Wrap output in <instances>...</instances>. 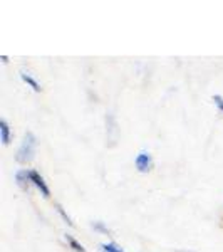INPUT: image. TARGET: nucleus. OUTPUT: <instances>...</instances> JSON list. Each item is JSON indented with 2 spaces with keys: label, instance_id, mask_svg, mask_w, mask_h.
<instances>
[{
  "label": "nucleus",
  "instance_id": "f03ea898",
  "mask_svg": "<svg viewBox=\"0 0 223 252\" xmlns=\"http://www.w3.org/2000/svg\"><path fill=\"white\" fill-rule=\"evenodd\" d=\"M135 165L139 173H148V172H151V168H153V158L148 152H141V153H138Z\"/></svg>",
  "mask_w": 223,
  "mask_h": 252
},
{
  "label": "nucleus",
  "instance_id": "9b49d317",
  "mask_svg": "<svg viewBox=\"0 0 223 252\" xmlns=\"http://www.w3.org/2000/svg\"><path fill=\"white\" fill-rule=\"evenodd\" d=\"M213 103L217 104V108L223 113V97H222L220 94H215V96H213Z\"/></svg>",
  "mask_w": 223,
  "mask_h": 252
},
{
  "label": "nucleus",
  "instance_id": "9d476101",
  "mask_svg": "<svg viewBox=\"0 0 223 252\" xmlns=\"http://www.w3.org/2000/svg\"><path fill=\"white\" fill-rule=\"evenodd\" d=\"M56 207H57V210H59V214H60V215H62V219H64V220H66V222H67V225H71V227H74V223H72V222H71V219H69V215H67L66 212H64V209H62V207H60L59 204H57V205H56Z\"/></svg>",
  "mask_w": 223,
  "mask_h": 252
},
{
  "label": "nucleus",
  "instance_id": "423d86ee",
  "mask_svg": "<svg viewBox=\"0 0 223 252\" xmlns=\"http://www.w3.org/2000/svg\"><path fill=\"white\" fill-rule=\"evenodd\" d=\"M20 78H22V81H24V83H26V84H29V86L32 88V89H34V91L35 93H40V91H42V88H40V84L37 83V81H35L34 78H32V76L29 74V72H20Z\"/></svg>",
  "mask_w": 223,
  "mask_h": 252
},
{
  "label": "nucleus",
  "instance_id": "0eeeda50",
  "mask_svg": "<svg viewBox=\"0 0 223 252\" xmlns=\"http://www.w3.org/2000/svg\"><path fill=\"white\" fill-rule=\"evenodd\" d=\"M66 241L69 242V246H71V249L74 251V252H86V249H84V247L81 246V244L76 241L72 235H66Z\"/></svg>",
  "mask_w": 223,
  "mask_h": 252
},
{
  "label": "nucleus",
  "instance_id": "f257e3e1",
  "mask_svg": "<svg viewBox=\"0 0 223 252\" xmlns=\"http://www.w3.org/2000/svg\"><path fill=\"white\" fill-rule=\"evenodd\" d=\"M35 145H37V140H35L34 133L27 131L24 135V140H22V145L20 148L17 150V155H15V160L19 163H29V161L34 160V155H35Z\"/></svg>",
  "mask_w": 223,
  "mask_h": 252
},
{
  "label": "nucleus",
  "instance_id": "6e6552de",
  "mask_svg": "<svg viewBox=\"0 0 223 252\" xmlns=\"http://www.w3.org/2000/svg\"><path fill=\"white\" fill-rule=\"evenodd\" d=\"M101 251L103 252H124L123 249H121L117 244H114V242H109V244H101Z\"/></svg>",
  "mask_w": 223,
  "mask_h": 252
},
{
  "label": "nucleus",
  "instance_id": "1a4fd4ad",
  "mask_svg": "<svg viewBox=\"0 0 223 252\" xmlns=\"http://www.w3.org/2000/svg\"><path fill=\"white\" fill-rule=\"evenodd\" d=\"M92 227H94V230H99V232L109 234V229H108L106 225H104L103 222H94V223H92Z\"/></svg>",
  "mask_w": 223,
  "mask_h": 252
},
{
  "label": "nucleus",
  "instance_id": "7ed1b4c3",
  "mask_svg": "<svg viewBox=\"0 0 223 252\" xmlns=\"http://www.w3.org/2000/svg\"><path fill=\"white\" fill-rule=\"evenodd\" d=\"M29 177H30V184H34L35 187H37L44 197H49V195H51V190H49L47 184L44 182V178L40 177L39 172H35V170H29Z\"/></svg>",
  "mask_w": 223,
  "mask_h": 252
},
{
  "label": "nucleus",
  "instance_id": "39448f33",
  "mask_svg": "<svg viewBox=\"0 0 223 252\" xmlns=\"http://www.w3.org/2000/svg\"><path fill=\"white\" fill-rule=\"evenodd\" d=\"M0 138H2V143L5 146L10 143V128L5 120H0Z\"/></svg>",
  "mask_w": 223,
  "mask_h": 252
},
{
  "label": "nucleus",
  "instance_id": "20e7f679",
  "mask_svg": "<svg viewBox=\"0 0 223 252\" xmlns=\"http://www.w3.org/2000/svg\"><path fill=\"white\" fill-rule=\"evenodd\" d=\"M15 180H17V184L20 185V189L27 190V187H29V184H30L29 170H19V172L15 173Z\"/></svg>",
  "mask_w": 223,
  "mask_h": 252
}]
</instances>
